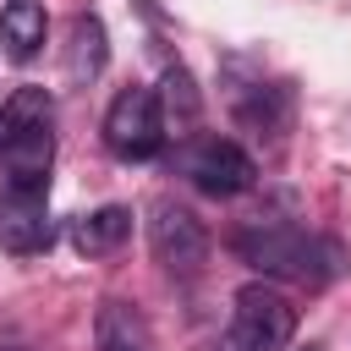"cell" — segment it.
I'll list each match as a JSON object with an SVG mask.
<instances>
[{
    "label": "cell",
    "instance_id": "cell-1",
    "mask_svg": "<svg viewBox=\"0 0 351 351\" xmlns=\"http://www.w3.org/2000/svg\"><path fill=\"white\" fill-rule=\"evenodd\" d=\"M230 247L258 269V274H280V280H302V285H329L335 274H346V247L296 225H247L230 236Z\"/></svg>",
    "mask_w": 351,
    "mask_h": 351
},
{
    "label": "cell",
    "instance_id": "cell-2",
    "mask_svg": "<svg viewBox=\"0 0 351 351\" xmlns=\"http://www.w3.org/2000/svg\"><path fill=\"white\" fill-rule=\"evenodd\" d=\"M291 335H296V307L274 285L252 280V285L236 291V313H230L219 351H280Z\"/></svg>",
    "mask_w": 351,
    "mask_h": 351
},
{
    "label": "cell",
    "instance_id": "cell-3",
    "mask_svg": "<svg viewBox=\"0 0 351 351\" xmlns=\"http://www.w3.org/2000/svg\"><path fill=\"white\" fill-rule=\"evenodd\" d=\"M104 148L115 159H154L165 148V115L154 88H121L104 110Z\"/></svg>",
    "mask_w": 351,
    "mask_h": 351
},
{
    "label": "cell",
    "instance_id": "cell-4",
    "mask_svg": "<svg viewBox=\"0 0 351 351\" xmlns=\"http://www.w3.org/2000/svg\"><path fill=\"white\" fill-rule=\"evenodd\" d=\"M148 247H154V263L170 274H197L208 263V230L176 197H159L148 208Z\"/></svg>",
    "mask_w": 351,
    "mask_h": 351
},
{
    "label": "cell",
    "instance_id": "cell-5",
    "mask_svg": "<svg viewBox=\"0 0 351 351\" xmlns=\"http://www.w3.org/2000/svg\"><path fill=\"white\" fill-rule=\"evenodd\" d=\"M186 176H192V186L208 192V197H236V192H247V186L258 181V165H252V154H247L241 143H230V137H203V143L186 154Z\"/></svg>",
    "mask_w": 351,
    "mask_h": 351
},
{
    "label": "cell",
    "instance_id": "cell-6",
    "mask_svg": "<svg viewBox=\"0 0 351 351\" xmlns=\"http://www.w3.org/2000/svg\"><path fill=\"white\" fill-rule=\"evenodd\" d=\"M49 241H55V219H49L44 197L5 192L0 197V247L16 258H33V252H49Z\"/></svg>",
    "mask_w": 351,
    "mask_h": 351
},
{
    "label": "cell",
    "instance_id": "cell-7",
    "mask_svg": "<svg viewBox=\"0 0 351 351\" xmlns=\"http://www.w3.org/2000/svg\"><path fill=\"white\" fill-rule=\"evenodd\" d=\"M0 159H5V176H11L5 192H33V197L49 192V159H55V137H49V126L16 137L11 148H0Z\"/></svg>",
    "mask_w": 351,
    "mask_h": 351
},
{
    "label": "cell",
    "instance_id": "cell-8",
    "mask_svg": "<svg viewBox=\"0 0 351 351\" xmlns=\"http://www.w3.org/2000/svg\"><path fill=\"white\" fill-rule=\"evenodd\" d=\"M93 351H154V329L132 302L104 296L93 313Z\"/></svg>",
    "mask_w": 351,
    "mask_h": 351
},
{
    "label": "cell",
    "instance_id": "cell-9",
    "mask_svg": "<svg viewBox=\"0 0 351 351\" xmlns=\"http://www.w3.org/2000/svg\"><path fill=\"white\" fill-rule=\"evenodd\" d=\"M104 60H110L104 22H99L93 11L71 16V27H66V77H71V82H93V77L104 71Z\"/></svg>",
    "mask_w": 351,
    "mask_h": 351
},
{
    "label": "cell",
    "instance_id": "cell-10",
    "mask_svg": "<svg viewBox=\"0 0 351 351\" xmlns=\"http://www.w3.org/2000/svg\"><path fill=\"white\" fill-rule=\"evenodd\" d=\"M0 38H5V55L11 60H33L49 38V16H44V0H5L0 11Z\"/></svg>",
    "mask_w": 351,
    "mask_h": 351
},
{
    "label": "cell",
    "instance_id": "cell-11",
    "mask_svg": "<svg viewBox=\"0 0 351 351\" xmlns=\"http://www.w3.org/2000/svg\"><path fill=\"white\" fill-rule=\"evenodd\" d=\"M126 236H132V208H121V203H104V208H93V214H82V219H71V247H77V252H88V258L115 252Z\"/></svg>",
    "mask_w": 351,
    "mask_h": 351
},
{
    "label": "cell",
    "instance_id": "cell-12",
    "mask_svg": "<svg viewBox=\"0 0 351 351\" xmlns=\"http://www.w3.org/2000/svg\"><path fill=\"white\" fill-rule=\"evenodd\" d=\"M49 115H55L49 88H16V93L0 104V148H11V143L27 137V132H44Z\"/></svg>",
    "mask_w": 351,
    "mask_h": 351
},
{
    "label": "cell",
    "instance_id": "cell-13",
    "mask_svg": "<svg viewBox=\"0 0 351 351\" xmlns=\"http://www.w3.org/2000/svg\"><path fill=\"white\" fill-rule=\"evenodd\" d=\"M154 99H159V115H165L170 126H192V121L203 115V93H197V82H192L186 66H165Z\"/></svg>",
    "mask_w": 351,
    "mask_h": 351
},
{
    "label": "cell",
    "instance_id": "cell-14",
    "mask_svg": "<svg viewBox=\"0 0 351 351\" xmlns=\"http://www.w3.org/2000/svg\"><path fill=\"white\" fill-rule=\"evenodd\" d=\"M0 351H11V346H0Z\"/></svg>",
    "mask_w": 351,
    "mask_h": 351
}]
</instances>
